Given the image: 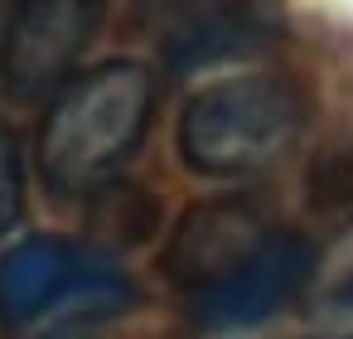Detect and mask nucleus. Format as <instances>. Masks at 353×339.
<instances>
[{
	"label": "nucleus",
	"mask_w": 353,
	"mask_h": 339,
	"mask_svg": "<svg viewBox=\"0 0 353 339\" xmlns=\"http://www.w3.org/2000/svg\"><path fill=\"white\" fill-rule=\"evenodd\" d=\"M136 305V281L88 242L25 238L0 257V339H92Z\"/></svg>",
	"instance_id": "obj_1"
},
{
	"label": "nucleus",
	"mask_w": 353,
	"mask_h": 339,
	"mask_svg": "<svg viewBox=\"0 0 353 339\" xmlns=\"http://www.w3.org/2000/svg\"><path fill=\"white\" fill-rule=\"evenodd\" d=\"M155 112L145 64L112 59L54 93L39 131V175L54 194H97L141 151Z\"/></svg>",
	"instance_id": "obj_2"
},
{
	"label": "nucleus",
	"mask_w": 353,
	"mask_h": 339,
	"mask_svg": "<svg viewBox=\"0 0 353 339\" xmlns=\"http://www.w3.org/2000/svg\"><path fill=\"white\" fill-rule=\"evenodd\" d=\"M300 131L305 97L290 78H218L179 112V160L203 180H252L285 160Z\"/></svg>",
	"instance_id": "obj_3"
},
{
	"label": "nucleus",
	"mask_w": 353,
	"mask_h": 339,
	"mask_svg": "<svg viewBox=\"0 0 353 339\" xmlns=\"http://www.w3.org/2000/svg\"><path fill=\"white\" fill-rule=\"evenodd\" d=\"M314 276V242L305 233L276 228L252 257H242L228 276L213 286L184 296V320L203 334H228V329H256L271 315H281Z\"/></svg>",
	"instance_id": "obj_4"
},
{
	"label": "nucleus",
	"mask_w": 353,
	"mask_h": 339,
	"mask_svg": "<svg viewBox=\"0 0 353 339\" xmlns=\"http://www.w3.org/2000/svg\"><path fill=\"white\" fill-rule=\"evenodd\" d=\"M97 25H102L97 0H30V6H20L6 25V49H0L6 93L20 102H39L68 88Z\"/></svg>",
	"instance_id": "obj_5"
},
{
	"label": "nucleus",
	"mask_w": 353,
	"mask_h": 339,
	"mask_svg": "<svg viewBox=\"0 0 353 339\" xmlns=\"http://www.w3.org/2000/svg\"><path fill=\"white\" fill-rule=\"evenodd\" d=\"M271 233H276V223L252 199H208V204H194L170 228V242L160 252V271L170 276V286L184 300V296L213 286L218 276H228Z\"/></svg>",
	"instance_id": "obj_6"
},
{
	"label": "nucleus",
	"mask_w": 353,
	"mask_h": 339,
	"mask_svg": "<svg viewBox=\"0 0 353 339\" xmlns=\"http://www.w3.org/2000/svg\"><path fill=\"white\" fill-rule=\"evenodd\" d=\"M266 39H271V25L252 10H203L189 25H179L165 39V49H170L174 68H199V64H213V59L261 49Z\"/></svg>",
	"instance_id": "obj_7"
},
{
	"label": "nucleus",
	"mask_w": 353,
	"mask_h": 339,
	"mask_svg": "<svg viewBox=\"0 0 353 339\" xmlns=\"http://www.w3.org/2000/svg\"><path fill=\"white\" fill-rule=\"evenodd\" d=\"M25 213V155L20 136L0 122V238H6Z\"/></svg>",
	"instance_id": "obj_8"
},
{
	"label": "nucleus",
	"mask_w": 353,
	"mask_h": 339,
	"mask_svg": "<svg viewBox=\"0 0 353 339\" xmlns=\"http://www.w3.org/2000/svg\"><path fill=\"white\" fill-rule=\"evenodd\" d=\"M310 189H314V209L353 204V160L348 155H324V165H314V175H310Z\"/></svg>",
	"instance_id": "obj_9"
},
{
	"label": "nucleus",
	"mask_w": 353,
	"mask_h": 339,
	"mask_svg": "<svg viewBox=\"0 0 353 339\" xmlns=\"http://www.w3.org/2000/svg\"><path fill=\"white\" fill-rule=\"evenodd\" d=\"M324 310H329V315H353V276L339 281V286L324 296Z\"/></svg>",
	"instance_id": "obj_10"
}]
</instances>
